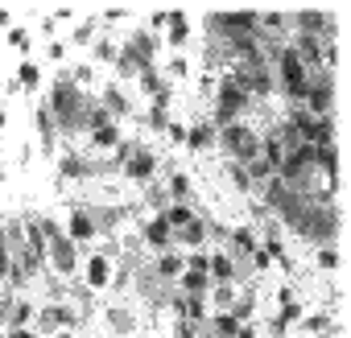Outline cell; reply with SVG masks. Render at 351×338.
<instances>
[{"instance_id": "44dd1931", "label": "cell", "mask_w": 351, "mask_h": 338, "mask_svg": "<svg viewBox=\"0 0 351 338\" xmlns=\"http://www.w3.org/2000/svg\"><path fill=\"white\" fill-rule=\"evenodd\" d=\"M223 239H228V252H232L240 264L261 248V231H256V223H236V227H228Z\"/></svg>"}, {"instance_id": "ab89813d", "label": "cell", "mask_w": 351, "mask_h": 338, "mask_svg": "<svg viewBox=\"0 0 351 338\" xmlns=\"http://www.w3.org/2000/svg\"><path fill=\"white\" fill-rule=\"evenodd\" d=\"M95 38H99V17H83V21L75 25V34H71V42H66V46H79V50H87Z\"/></svg>"}, {"instance_id": "484cf974", "label": "cell", "mask_w": 351, "mask_h": 338, "mask_svg": "<svg viewBox=\"0 0 351 338\" xmlns=\"http://www.w3.org/2000/svg\"><path fill=\"white\" fill-rule=\"evenodd\" d=\"M124 140V124H104L95 132H87V153H116Z\"/></svg>"}, {"instance_id": "2e32d148", "label": "cell", "mask_w": 351, "mask_h": 338, "mask_svg": "<svg viewBox=\"0 0 351 338\" xmlns=\"http://www.w3.org/2000/svg\"><path fill=\"white\" fill-rule=\"evenodd\" d=\"M54 174H58V182H87L95 174V161L83 148H62L54 157Z\"/></svg>"}, {"instance_id": "30bf717a", "label": "cell", "mask_w": 351, "mask_h": 338, "mask_svg": "<svg viewBox=\"0 0 351 338\" xmlns=\"http://www.w3.org/2000/svg\"><path fill=\"white\" fill-rule=\"evenodd\" d=\"M99 322H104V330H108V338H136L141 334V313H136V305H124V301H112V305H104L99 309Z\"/></svg>"}, {"instance_id": "bcb514c9", "label": "cell", "mask_w": 351, "mask_h": 338, "mask_svg": "<svg viewBox=\"0 0 351 338\" xmlns=\"http://www.w3.org/2000/svg\"><path fill=\"white\" fill-rule=\"evenodd\" d=\"M46 58L50 62H66V42H46Z\"/></svg>"}, {"instance_id": "e575fe53", "label": "cell", "mask_w": 351, "mask_h": 338, "mask_svg": "<svg viewBox=\"0 0 351 338\" xmlns=\"http://www.w3.org/2000/svg\"><path fill=\"white\" fill-rule=\"evenodd\" d=\"M116 54H120V42H116V38H95L87 62H91L95 70H99V66H116Z\"/></svg>"}, {"instance_id": "3957f363", "label": "cell", "mask_w": 351, "mask_h": 338, "mask_svg": "<svg viewBox=\"0 0 351 338\" xmlns=\"http://www.w3.org/2000/svg\"><path fill=\"white\" fill-rule=\"evenodd\" d=\"M256 103H252V95L236 83V75L232 70H223L219 79H215V87H211V124L215 128H223V124H232V120H248V112H252Z\"/></svg>"}, {"instance_id": "52a82bcc", "label": "cell", "mask_w": 351, "mask_h": 338, "mask_svg": "<svg viewBox=\"0 0 351 338\" xmlns=\"http://www.w3.org/2000/svg\"><path fill=\"white\" fill-rule=\"evenodd\" d=\"M79 281L87 293H112V281H116V252L112 248H91L83 268H79Z\"/></svg>"}, {"instance_id": "8fae6325", "label": "cell", "mask_w": 351, "mask_h": 338, "mask_svg": "<svg viewBox=\"0 0 351 338\" xmlns=\"http://www.w3.org/2000/svg\"><path fill=\"white\" fill-rule=\"evenodd\" d=\"M302 313H306L302 297H298L289 285H281V289H277V313H273V322H269V334H273V338H285V334L302 322Z\"/></svg>"}, {"instance_id": "ffe728a7", "label": "cell", "mask_w": 351, "mask_h": 338, "mask_svg": "<svg viewBox=\"0 0 351 338\" xmlns=\"http://www.w3.org/2000/svg\"><path fill=\"white\" fill-rule=\"evenodd\" d=\"M141 248L149 252V256H157V252H165V248H173V231H169V223L161 219V215H149L145 223H141Z\"/></svg>"}, {"instance_id": "7c38bea8", "label": "cell", "mask_w": 351, "mask_h": 338, "mask_svg": "<svg viewBox=\"0 0 351 338\" xmlns=\"http://www.w3.org/2000/svg\"><path fill=\"white\" fill-rule=\"evenodd\" d=\"M191 38H195V21H191V13H186V9H165V29H161V46H165L169 54H186Z\"/></svg>"}, {"instance_id": "db71d44e", "label": "cell", "mask_w": 351, "mask_h": 338, "mask_svg": "<svg viewBox=\"0 0 351 338\" xmlns=\"http://www.w3.org/2000/svg\"><path fill=\"white\" fill-rule=\"evenodd\" d=\"M5 128H9V112H5V107H0V132H5Z\"/></svg>"}, {"instance_id": "1f68e13d", "label": "cell", "mask_w": 351, "mask_h": 338, "mask_svg": "<svg viewBox=\"0 0 351 338\" xmlns=\"http://www.w3.org/2000/svg\"><path fill=\"white\" fill-rule=\"evenodd\" d=\"M157 70H161V79H165V83H182V79H191L195 62H191L186 54H169L165 62H157Z\"/></svg>"}, {"instance_id": "11a10c76", "label": "cell", "mask_w": 351, "mask_h": 338, "mask_svg": "<svg viewBox=\"0 0 351 338\" xmlns=\"http://www.w3.org/2000/svg\"><path fill=\"white\" fill-rule=\"evenodd\" d=\"M5 178H9V169H5V165H0V186H5Z\"/></svg>"}, {"instance_id": "836d02e7", "label": "cell", "mask_w": 351, "mask_h": 338, "mask_svg": "<svg viewBox=\"0 0 351 338\" xmlns=\"http://www.w3.org/2000/svg\"><path fill=\"white\" fill-rule=\"evenodd\" d=\"M157 215H161V219L169 223V231H178V227H186V223H191V219H195L199 211H195V203H165V207H161Z\"/></svg>"}, {"instance_id": "f6af8a7d", "label": "cell", "mask_w": 351, "mask_h": 338, "mask_svg": "<svg viewBox=\"0 0 351 338\" xmlns=\"http://www.w3.org/2000/svg\"><path fill=\"white\" fill-rule=\"evenodd\" d=\"M9 272H13V252H9V244L0 239V285L9 281Z\"/></svg>"}, {"instance_id": "d6a6232c", "label": "cell", "mask_w": 351, "mask_h": 338, "mask_svg": "<svg viewBox=\"0 0 351 338\" xmlns=\"http://www.w3.org/2000/svg\"><path fill=\"white\" fill-rule=\"evenodd\" d=\"M219 174L228 178V186L236 190V194H244V198H252L256 194V186H252V178H248V169L244 165H236V161H223V169Z\"/></svg>"}, {"instance_id": "c3c4849f", "label": "cell", "mask_w": 351, "mask_h": 338, "mask_svg": "<svg viewBox=\"0 0 351 338\" xmlns=\"http://www.w3.org/2000/svg\"><path fill=\"white\" fill-rule=\"evenodd\" d=\"M5 338H42L34 326H17V330H5Z\"/></svg>"}, {"instance_id": "5b68a950", "label": "cell", "mask_w": 351, "mask_h": 338, "mask_svg": "<svg viewBox=\"0 0 351 338\" xmlns=\"http://www.w3.org/2000/svg\"><path fill=\"white\" fill-rule=\"evenodd\" d=\"M79 268H83V248L66 231H54L46 239V272L54 281H79Z\"/></svg>"}, {"instance_id": "e0dca14e", "label": "cell", "mask_w": 351, "mask_h": 338, "mask_svg": "<svg viewBox=\"0 0 351 338\" xmlns=\"http://www.w3.org/2000/svg\"><path fill=\"white\" fill-rule=\"evenodd\" d=\"M95 103L116 120V124H124L128 116H132V95L124 91V83H116V79H108V83H99V91H95Z\"/></svg>"}, {"instance_id": "b9f144b4", "label": "cell", "mask_w": 351, "mask_h": 338, "mask_svg": "<svg viewBox=\"0 0 351 338\" xmlns=\"http://www.w3.org/2000/svg\"><path fill=\"white\" fill-rule=\"evenodd\" d=\"M169 338H207V330H203V326H195V322H186V317H173Z\"/></svg>"}, {"instance_id": "4fadbf2b", "label": "cell", "mask_w": 351, "mask_h": 338, "mask_svg": "<svg viewBox=\"0 0 351 338\" xmlns=\"http://www.w3.org/2000/svg\"><path fill=\"white\" fill-rule=\"evenodd\" d=\"M207 276H211V285H240L248 276V264H240L228 248H211L207 252Z\"/></svg>"}, {"instance_id": "ac0fdd59", "label": "cell", "mask_w": 351, "mask_h": 338, "mask_svg": "<svg viewBox=\"0 0 351 338\" xmlns=\"http://www.w3.org/2000/svg\"><path fill=\"white\" fill-rule=\"evenodd\" d=\"M186 272V252L182 248H165L149 260V276L157 285H178V276Z\"/></svg>"}, {"instance_id": "9f6ffc18", "label": "cell", "mask_w": 351, "mask_h": 338, "mask_svg": "<svg viewBox=\"0 0 351 338\" xmlns=\"http://www.w3.org/2000/svg\"><path fill=\"white\" fill-rule=\"evenodd\" d=\"M261 338H273V334H261Z\"/></svg>"}, {"instance_id": "277c9868", "label": "cell", "mask_w": 351, "mask_h": 338, "mask_svg": "<svg viewBox=\"0 0 351 338\" xmlns=\"http://www.w3.org/2000/svg\"><path fill=\"white\" fill-rule=\"evenodd\" d=\"M215 148L223 153V161L248 165L261 157V128L252 120H232V124L215 128Z\"/></svg>"}, {"instance_id": "4316f807", "label": "cell", "mask_w": 351, "mask_h": 338, "mask_svg": "<svg viewBox=\"0 0 351 338\" xmlns=\"http://www.w3.org/2000/svg\"><path fill=\"white\" fill-rule=\"evenodd\" d=\"M182 148H191V153H211V148H215V124H211V120H195V124H186V140H182Z\"/></svg>"}, {"instance_id": "9c48e42d", "label": "cell", "mask_w": 351, "mask_h": 338, "mask_svg": "<svg viewBox=\"0 0 351 338\" xmlns=\"http://www.w3.org/2000/svg\"><path fill=\"white\" fill-rule=\"evenodd\" d=\"M71 326H79V309L71 301H42L34 313V330L42 338H50L54 330H71Z\"/></svg>"}, {"instance_id": "f5cc1de1", "label": "cell", "mask_w": 351, "mask_h": 338, "mask_svg": "<svg viewBox=\"0 0 351 338\" xmlns=\"http://www.w3.org/2000/svg\"><path fill=\"white\" fill-rule=\"evenodd\" d=\"M50 338H79V326H71V330H54Z\"/></svg>"}, {"instance_id": "f907efd6", "label": "cell", "mask_w": 351, "mask_h": 338, "mask_svg": "<svg viewBox=\"0 0 351 338\" xmlns=\"http://www.w3.org/2000/svg\"><path fill=\"white\" fill-rule=\"evenodd\" d=\"M124 17H128V9H108V13H104L99 21H108V25H116V21H124Z\"/></svg>"}, {"instance_id": "cb8c5ba5", "label": "cell", "mask_w": 351, "mask_h": 338, "mask_svg": "<svg viewBox=\"0 0 351 338\" xmlns=\"http://www.w3.org/2000/svg\"><path fill=\"white\" fill-rule=\"evenodd\" d=\"M87 211H91V223H95L99 239H104V235H120L124 207H116V203H87Z\"/></svg>"}, {"instance_id": "4dcf8cb0", "label": "cell", "mask_w": 351, "mask_h": 338, "mask_svg": "<svg viewBox=\"0 0 351 338\" xmlns=\"http://www.w3.org/2000/svg\"><path fill=\"white\" fill-rule=\"evenodd\" d=\"M169 99H173V91H161L157 99H149V107H145L149 132H165V124H169Z\"/></svg>"}, {"instance_id": "d590c367", "label": "cell", "mask_w": 351, "mask_h": 338, "mask_svg": "<svg viewBox=\"0 0 351 338\" xmlns=\"http://www.w3.org/2000/svg\"><path fill=\"white\" fill-rule=\"evenodd\" d=\"M13 87H21V91H38V87H42V66H38L34 58H21L17 70H13Z\"/></svg>"}, {"instance_id": "ee69618b", "label": "cell", "mask_w": 351, "mask_h": 338, "mask_svg": "<svg viewBox=\"0 0 351 338\" xmlns=\"http://www.w3.org/2000/svg\"><path fill=\"white\" fill-rule=\"evenodd\" d=\"M165 136H169V144H178V148H182V140H186V124H182V120H169V124H165Z\"/></svg>"}, {"instance_id": "5bb4252c", "label": "cell", "mask_w": 351, "mask_h": 338, "mask_svg": "<svg viewBox=\"0 0 351 338\" xmlns=\"http://www.w3.org/2000/svg\"><path fill=\"white\" fill-rule=\"evenodd\" d=\"M62 231H66V235H71L79 248H91V244L99 239V231H95V223H91V211H87V203H66Z\"/></svg>"}, {"instance_id": "681fc988", "label": "cell", "mask_w": 351, "mask_h": 338, "mask_svg": "<svg viewBox=\"0 0 351 338\" xmlns=\"http://www.w3.org/2000/svg\"><path fill=\"white\" fill-rule=\"evenodd\" d=\"M236 338H261V326L256 322H240V334Z\"/></svg>"}, {"instance_id": "7402d4cb", "label": "cell", "mask_w": 351, "mask_h": 338, "mask_svg": "<svg viewBox=\"0 0 351 338\" xmlns=\"http://www.w3.org/2000/svg\"><path fill=\"white\" fill-rule=\"evenodd\" d=\"M34 313H38V301H34V297H25V293H9L0 322H5V330H17V326H34Z\"/></svg>"}, {"instance_id": "8d00e7d4", "label": "cell", "mask_w": 351, "mask_h": 338, "mask_svg": "<svg viewBox=\"0 0 351 338\" xmlns=\"http://www.w3.org/2000/svg\"><path fill=\"white\" fill-rule=\"evenodd\" d=\"M173 289L186 293V297H207V293H211V276H207V272H191V268H186Z\"/></svg>"}, {"instance_id": "ba28073f", "label": "cell", "mask_w": 351, "mask_h": 338, "mask_svg": "<svg viewBox=\"0 0 351 338\" xmlns=\"http://www.w3.org/2000/svg\"><path fill=\"white\" fill-rule=\"evenodd\" d=\"M120 54H124V58L136 66V75H141V70H149V66L161 62V38L149 34V29H132V34L120 42Z\"/></svg>"}, {"instance_id": "9a60e30c", "label": "cell", "mask_w": 351, "mask_h": 338, "mask_svg": "<svg viewBox=\"0 0 351 338\" xmlns=\"http://www.w3.org/2000/svg\"><path fill=\"white\" fill-rule=\"evenodd\" d=\"M289 34H310V38H326L335 42V17L326 9H302L289 13Z\"/></svg>"}, {"instance_id": "d6986e66", "label": "cell", "mask_w": 351, "mask_h": 338, "mask_svg": "<svg viewBox=\"0 0 351 338\" xmlns=\"http://www.w3.org/2000/svg\"><path fill=\"white\" fill-rule=\"evenodd\" d=\"M211 239H215V227H211V219H203V215H195L186 227L173 231V248H182V252H207Z\"/></svg>"}, {"instance_id": "7dc6e473", "label": "cell", "mask_w": 351, "mask_h": 338, "mask_svg": "<svg viewBox=\"0 0 351 338\" xmlns=\"http://www.w3.org/2000/svg\"><path fill=\"white\" fill-rule=\"evenodd\" d=\"M186 268L191 272H207V252H186Z\"/></svg>"}, {"instance_id": "f1b7e54d", "label": "cell", "mask_w": 351, "mask_h": 338, "mask_svg": "<svg viewBox=\"0 0 351 338\" xmlns=\"http://www.w3.org/2000/svg\"><path fill=\"white\" fill-rule=\"evenodd\" d=\"M34 128H38V140H42V153H50V157H54V140H58V124H54V116H50V107H46V103H38V107H34Z\"/></svg>"}, {"instance_id": "74e56055", "label": "cell", "mask_w": 351, "mask_h": 338, "mask_svg": "<svg viewBox=\"0 0 351 338\" xmlns=\"http://www.w3.org/2000/svg\"><path fill=\"white\" fill-rule=\"evenodd\" d=\"M136 87H141V95H145V99H157L161 91H169V83L161 79V70H157V66L141 70V75H136Z\"/></svg>"}, {"instance_id": "6da1fadb", "label": "cell", "mask_w": 351, "mask_h": 338, "mask_svg": "<svg viewBox=\"0 0 351 338\" xmlns=\"http://www.w3.org/2000/svg\"><path fill=\"white\" fill-rule=\"evenodd\" d=\"M285 231H293L298 239H306V244H314V248L335 244V239H339V231H343V211H339V198H310Z\"/></svg>"}, {"instance_id": "816d5d0a", "label": "cell", "mask_w": 351, "mask_h": 338, "mask_svg": "<svg viewBox=\"0 0 351 338\" xmlns=\"http://www.w3.org/2000/svg\"><path fill=\"white\" fill-rule=\"evenodd\" d=\"M17 21H13V9H0V29H13Z\"/></svg>"}, {"instance_id": "603a6c76", "label": "cell", "mask_w": 351, "mask_h": 338, "mask_svg": "<svg viewBox=\"0 0 351 338\" xmlns=\"http://www.w3.org/2000/svg\"><path fill=\"white\" fill-rule=\"evenodd\" d=\"M169 305H173V317H186V322H195V326H203V322L211 317L207 297H186V293L173 289V293H169Z\"/></svg>"}, {"instance_id": "7bdbcfd3", "label": "cell", "mask_w": 351, "mask_h": 338, "mask_svg": "<svg viewBox=\"0 0 351 338\" xmlns=\"http://www.w3.org/2000/svg\"><path fill=\"white\" fill-rule=\"evenodd\" d=\"M244 264H248V272H256V276H265V272H273V260L265 256V248H256V252H252V256H248Z\"/></svg>"}, {"instance_id": "83f0119b", "label": "cell", "mask_w": 351, "mask_h": 338, "mask_svg": "<svg viewBox=\"0 0 351 338\" xmlns=\"http://www.w3.org/2000/svg\"><path fill=\"white\" fill-rule=\"evenodd\" d=\"M310 338H339V322L326 313V309H314V313H302V322H298Z\"/></svg>"}, {"instance_id": "f546056e", "label": "cell", "mask_w": 351, "mask_h": 338, "mask_svg": "<svg viewBox=\"0 0 351 338\" xmlns=\"http://www.w3.org/2000/svg\"><path fill=\"white\" fill-rule=\"evenodd\" d=\"M228 313H232L236 322H256V313H261V293L240 285V293H236V301H232V309H228Z\"/></svg>"}, {"instance_id": "60d3db41", "label": "cell", "mask_w": 351, "mask_h": 338, "mask_svg": "<svg viewBox=\"0 0 351 338\" xmlns=\"http://www.w3.org/2000/svg\"><path fill=\"white\" fill-rule=\"evenodd\" d=\"M314 268H322V272H339V248H335V244L314 248Z\"/></svg>"}, {"instance_id": "8992f818", "label": "cell", "mask_w": 351, "mask_h": 338, "mask_svg": "<svg viewBox=\"0 0 351 338\" xmlns=\"http://www.w3.org/2000/svg\"><path fill=\"white\" fill-rule=\"evenodd\" d=\"M157 169H161V157H157V148L132 136V148H128V157L120 161V174H124V182H132V186H149V182H157Z\"/></svg>"}, {"instance_id": "f35d334b", "label": "cell", "mask_w": 351, "mask_h": 338, "mask_svg": "<svg viewBox=\"0 0 351 338\" xmlns=\"http://www.w3.org/2000/svg\"><path fill=\"white\" fill-rule=\"evenodd\" d=\"M0 46H9V50H17L21 58H29V50H34V34L25 29V25H13V29H5V42Z\"/></svg>"}, {"instance_id": "d4e9b609", "label": "cell", "mask_w": 351, "mask_h": 338, "mask_svg": "<svg viewBox=\"0 0 351 338\" xmlns=\"http://www.w3.org/2000/svg\"><path fill=\"white\" fill-rule=\"evenodd\" d=\"M161 190H165V203H195V178L186 169H169Z\"/></svg>"}, {"instance_id": "7a4b0ae2", "label": "cell", "mask_w": 351, "mask_h": 338, "mask_svg": "<svg viewBox=\"0 0 351 338\" xmlns=\"http://www.w3.org/2000/svg\"><path fill=\"white\" fill-rule=\"evenodd\" d=\"M87 103H91V95H87L83 87H75L66 75H58V79L50 83L46 107H50V116H54V124H58V136H83L79 120H83V107H87Z\"/></svg>"}]
</instances>
